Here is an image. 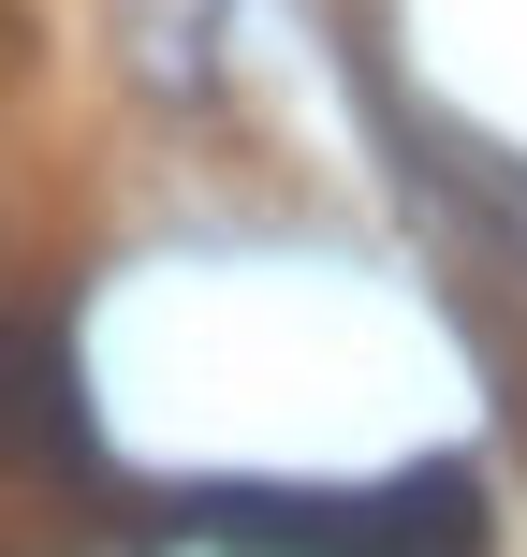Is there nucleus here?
<instances>
[{"instance_id": "obj_1", "label": "nucleus", "mask_w": 527, "mask_h": 557, "mask_svg": "<svg viewBox=\"0 0 527 557\" xmlns=\"http://www.w3.org/2000/svg\"><path fill=\"white\" fill-rule=\"evenodd\" d=\"M191 529L235 557H484V484L454 455L396 484H205Z\"/></svg>"}]
</instances>
